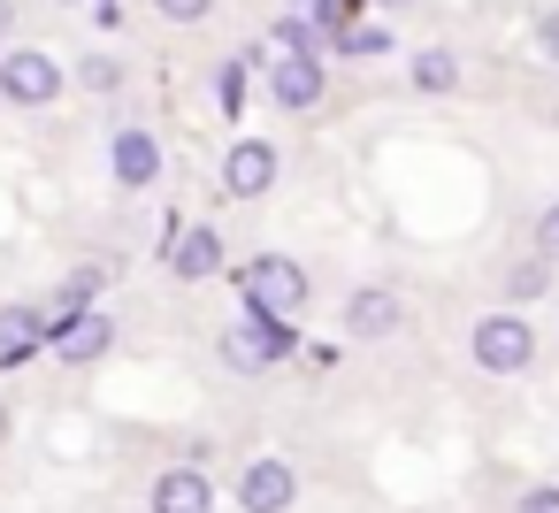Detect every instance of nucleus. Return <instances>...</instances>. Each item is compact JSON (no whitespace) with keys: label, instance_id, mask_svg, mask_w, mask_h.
Returning <instances> with one entry per match:
<instances>
[{"label":"nucleus","instance_id":"nucleus-19","mask_svg":"<svg viewBox=\"0 0 559 513\" xmlns=\"http://www.w3.org/2000/svg\"><path fill=\"white\" fill-rule=\"evenodd\" d=\"M215 100H223V116L246 108V62H223V70H215Z\"/></svg>","mask_w":559,"mask_h":513},{"label":"nucleus","instance_id":"nucleus-2","mask_svg":"<svg viewBox=\"0 0 559 513\" xmlns=\"http://www.w3.org/2000/svg\"><path fill=\"white\" fill-rule=\"evenodd\" d=\"M238 284H246V314H276V322H299L307 299H314V276L292 253H253L238 269Z\"/></svg>","mask_w":559,"mask_h":513},{"label":"nucleus","instance_id":"nucleus-6","mask_svg":"<svg viewBox=\"0 0 559 513\" xmlns=\"http://www.w3.org/2000/svg\"><path fill=\"white\" fill-rule=\"evenodd\" d=\"M292 505H299V467L292 460L261 452V460L238 467V513H292Z\"/></svg>","mask_w":559,"mask_h":513},{"label":"nucleus","instance_id":"nucleus-9","mask_svg":"<svg viewBox=\"0 0 559 513\" xmlns=\"http://www.w3.org/2000/svg\"><path fill=\"white\" fill-rule=\"evenodd\" d=\"M108 177H116L123 192H146V184L162 177V139H154V131H139V123H131V131H116V139H108Z\"/></svg>","mask_w":559,"mask_h":513},{"label":"nucleus","instance_id":"nucleus-11","mask_svg":"<svg viewBox=\"0 0 559 513\" xmlns=\"http://www.w3.org/2000/svg\"><path fill=\"white\" fill-rule=\"evenodd\" d=\"M169 269H177V284H207V276H223V230H215V223L177 230V238H169Z\"/></svg>","mask_w":559,"mask_h":513},{"label":"nucleus","instance_id":"nucleus-20","mask_svg":"<svg viewBox=\"0 0 559 513\" xmlns=\"http://www.w3.org/2000/svg\"><path fill=\"white\" fill-rule=\"evenodd\" d=\"M307 16H314V32H322V39H337V32L353 24V0H307Z\"/></svg>","mask_w":559,"mask_h":513},{"label":"nucleus","instance_id":"nucleus-14","mask_svg":"<svg viewBox=\"0 0 559 513\" xmlns=\"http://www.w3.org/2000/svg\"><path fill=\"white\" fill-rule=\"evenodd\" d=\"M551 284H559V269H551V261H536V253H521V261H506V269H498V307L528 314Z\"/></svg>","mask_w":559,"mask_h":513},{"label":"nucleus","instance_id":"nucleus-28","mask_svg":"<svg viewBox=\"0 0 559 513\" xmlns=\"http://www.w3.org/2000/svg\"><path fill=\"white\" fill-rule=\"evenodd\" d=\"M62 9H85V0H62Z\"/></svg>","mask_w":559,"mask_h":513},{"label":"nucleus","instance_id":"nucleus-15","mask_svg":"<svg viewBox=\"0 0 559 513\" xmlns=\"http://www.w3.org/2000/svg\"><path fill=\"white\" fill-rule=\"evenodd\" d=\"M399 47V32L391 24H345L337 39H330V55H345V62H383Z\"/></svg>","mask_w":559,"mask_h":513},{"label":"nucleus","instance_id":"nucleus-8","mask_svg":"<svg viewBox=\"0 0 559 513\" xmlns=\"http://www.w3.org/2000/svg\"><path fill=\"white\" fill-rule=\"evenodd\" d=\"M322 93H330L322 55H269V100H276V108L307 116V108H322Z\"/></svg>","mask_w":559,"mask_h":513},{"label":"nucleus","instance_id":"nucleus-18","mask_svg":"<svg viewBox=\"0 0 559 513\" xmlns=\"http://www.w3.org/2000/svg\"><path fill=\"white\" fill-rule=\"evenodd\" d=\"M78 85H85V93H116V85H123V62H116V55H85V62H78Z\"/></svg>","mask_w":559,"mask_h":513},{"label":"nucleus","instance_id":"nucleus-24","mask_svg":"<svg viewBox=\"0 0 559 513\" xmlns=\"http://www.w3.org/2000/svg\"><path fill=\"white\" fill-rule=\"evenodd\" d=\"M536 55H544V62H559V9H544V16H536Z\"/></svg>","mask_w":559,"mask_h":513},{"label":"nucleus","instance_id":"nucleus-16","mask_svg":"<svg viewBox=\"0 0 559 513\" xmlns=\"http://www.w3.org/2000/svg\"><path fill=\"white\" fill-rule=\"evenodd\" d=\"M39 337H47V314L39 307H0V360H24Z\"/></svg>","mask_w":559,"mask_h":513},{"label":"nucleus","instance_id":"nucleus-13","mask_svg":"<svg viewBox=\"0 0 559 513\" xmlns=\"http://www.w3.org/2000/svg\"><path fill=\"white\" fill-rule=\"evenodd\" d=\"M460 77H467V62H460L452 47H414V55H406V85H414L421 100H444V93H460Z\"/></svg>","mask_w":559,"mask_h":513},{"label":"nucleus","instance_id":"nucleus-5","mask_svg":"<svg viewBox=\"0 0 559 513\" xmlns=\"http://www.w3.org/2000/svg\"><path fill=\"white\" fill-rule=\"evenodd\" d=\"M345 337H360V345H383V337H399L414 314H406V299L391 291V284H360V291H345Z\"/></svg>","mask_w":559,"mask_h":513},{"label":"nucleus","instance_id":"nucleus-12","mask_svg":"<svg viewBox=\"0 0 559 513\" xmlns=\"http://www.w3.org/2000/svg\"><path fill=\"white\" fill-rule=\"evenodd\" d=\"M47 345H55L70 368H93V360L116 345V322H108V314H70V322H47Z\"/></svg>","mask_w":559,"mask_h":513},{"label":"nucleus","instance_id":"nucleus-4","mask_svg":"<svg viewBox=\"0 0 559 513\" xmlns=\"http://www.w3.org/2000/svg\"><path fill=\"white\" fill-rule=\"evenodd\" d=\"M276 177H284V146L276 139H230V154H223V192L230 200H269Z\"/></svg>","mask_w":559,"mask_h":513},{"label":"nucleus","instance_id":"nucleus-23","mask_svg":"<svg viewBox=\"0 0 559 513\" xmlns=\"http://www.w3.org/2000/svg\"><path fill=\"white\" fill-rule=\"evenodd\" d=\"M536 261H551V269H559V200L536 215Z\"/></svg>","mask_w":559,"mask_h":513},{"label":"nucleus","instance_id":"nucleus-21","mask_svg":"<svg viewBox=\"0 0 559 513\" xmlns=\"http://www.w3.org/2000/svg\"><path fill=\"white\" fill-rule=\"evenodd\" d=\"M154 9H162V24H207L215 0H154Z\"/></svg>","mask_w":559,"mask_h":513},{"label":"nucleus","instance_id":"nucleus-1","mask_svg":"<svg viewBox=\"0 0 559 513\" xmlns=\"http://www.w3.org/2000/svg\"><path fill=\"white\" fill-rule=\"evenodd\" d=\"M467 360H475L483 375H498V383L528 375V368H536V322L513 314V307L475 314V322H467Z\"/></svg>","mask_w":559,"mask_h":513},{"label":"nucleus","instance_id":"nucleus-26","mask_svg":"<svg viewBox=\"0 0 559 513\" xmlns=\"http://www.w3.org/2000/svg\"><path fill=\"white\" fill-rule=\"evenodd\" d=\"M376 9H391V16H406V9H414V0H376Z\"/></svg>","mask_w":559,"mask_h":513},{"label":"nucleus","instance_id":"nucleus-7","mask_svg":"<svg viewBox=\"0 0 559 513\" xmlns=\"http://www.w3.org/2000/svg\"><path fill=\"white\" fill-rule=\"evenodd\" d=\"M62 93V62L39 55V47H16L9 62H0V100L9 108H47Z\"/></svg>","mask_w":559,"mask_h":513},{"label":"nucleus","instance_id":"nucleus-25","mask_svg":"<svg viewBox=\"0 0 559 513\" xmlns=\"http://www.w3.org/2000/svg\"><path fill=\"white\" fill-rule=\"evenodd\" d=\"M0 32H16V0H0Z\"/></svg>","mask_w":559,"mask_h":513},{"label":"nucleus","instance_id":"nucleus-22","mask_svg":"<svg viewBox=\"0 0 559 513\" xmlns=\"http://www.w3.org/2000/svg\"><path fill=\"white\" fill-rule=\"evenodd\" d=\"M513 513H559V482H528V490H513Z\"/></svg>","mask_w":559,"mask_h":513},{"label":"nucleus","instance_id":"nucleus-10","mask_svg":"<svg viewBox=\"0 0 559 513\" xmlns=\"http://www.w3.org/2000/svg\"><path fill=\"white\" fill-rule=\"evenodd\" d=\"M146 513H215V482H207V467H162L154 475V490H146Z\"/></svg>","mask_w":559,"mask_h":513},{"label":"nucleus","instance_id":"nucleus-3","mask_svg":"<svg viewBox=\"0 0 559 513\" xmlns=\"http://www.w3.org/2000/svg\"><path fill=\"white\" fill-rule=\"evenodd\" d=\"M223 368H238V375H261V368H276V360H292L299 353V330L292 322H276V314H246V322H230L223 330Z\"/></svg>","mask_w":559,"mask_h":513},{"label":"nucleus","instance_id":"nucleus-17","mask_svg":"<svg viewBox=\"0 0 559 513\" xmlns=\"http://www.w3.org/2000/svg\"><path fill=\"white\" fill-rule=\"evenodd\" d=\"M314 47H322V32H314V16H307V9L276 16V55H314Z\"/></svg>","mask_w":559,"mask_h":513},{"label":"nucleus","instance_id":"nucleus-27","mask_svg":"<svg viewBox=\"0 0 559 513\" xmlns=\"http://www.w3.org/2000/svg\"><path fill=\"white\" fill-rule=\"evenodd\" d=\"M0 437H9V406H0Z\"/></svg>","mask_w":559,"mask_h":513}]
</instances>
